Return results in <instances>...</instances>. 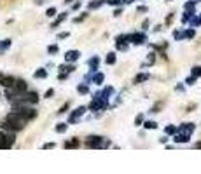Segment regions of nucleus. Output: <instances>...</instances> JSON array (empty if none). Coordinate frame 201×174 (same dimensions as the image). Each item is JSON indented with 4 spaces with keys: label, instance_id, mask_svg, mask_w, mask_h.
Segmentation results:
<instances>
[{
    "label": "nucleus",
    "instance_id": "nucleus-4",
    "mask_svg": "<svg viewBox=\"0 0 201 174\" xmlns=\"http://www.w3.org/2000/svg\"><path fill=\"white\" fill-rule=\"evenodd\" d=\"M108 144H110V141H107L102 136H89V138L86 139V146L88 148H105Z\"/></svg>",
    "mask_w": 201,
    "mask_h": 174
},
{
    "label": "nucleus",
    "instance_id": "nucleus-50",
    "mask_svg": "<svg viewBox=\"0 0 201 174\" xmlns=\"http://www.w3.org/2000/svg\"><path fill=\"white\" fill-rule=\"evenodd\" d=\"M198 21H199V25H201V14H199V17H198Z\"/></svg>",
    "mask_w": 201,
    "mask_h": 174
},
{
    "label": "nucleus",
    "instance_id": "nucleus-21",
    "mask_svg": "<svg viewBox=\"0 0 201 174\" xmlns=\"http://www.w3.org/2000/svg\"><path fill=\"white\" fill-rule=\"evenodd\" d=\"M105 63L107 65H116V54L114 52H108L107 57H105Z\"/></svg>",
    "mask_w": 201,
    "mask_h": 174
},
{
    "label": "nucleus",
    "instance_id": "nucleus-25",
    "mask_svg": "<svg viewBox=\"0 0 201 174\" xmlns=\"http://www.w3.org/2000/svg\"><path fill=\"white\" fill-rule=\"evenodd\" d=\"M77 92H79V94H88V92H89V89H88V85H86V84H80V85H77Z\"/></svg>",
    "mask_w": 201,
    "mask_h": 174
},
{
    "label": "nucleus",
    "instance_id": "nucleus-46",
    "mask_svg": "<svg viewBox=\"0 0 201 174\" xmlns=\"http://www.w3.org/2000/svg\"><path fill=\"white\" fill-rule=\"evenodd\" d=\"M177 91H180V92L184 91V85H182V84H179V85H177Z\"/></svg>",
    "mask_w": 201,
    "mask_h": 174
},
{
    "label": "nucleus",
    "instance_id": "nucleus-5",
    "mask_svg": "<svg viewBox=\"0 0 201 174\" xmlns=\"http://www.w3.org/2000/svg\"><path fill=\"white\" fill-rule=\"evenodd\" d=\"M86 110H88L86 106H79V108H75L74 112L70 113V117H68V124H75V122H79V118L86 113Z\"/></svg>",
    "mask_w": 201,
    "mask_h": 174
},
{
    "label": "nucleus",
    "instance_id": "nucleus-37",
    "mask_svg": "<svg viewBox=\"0 0 201 174\" xmlns=\"http://www.w3.org/2000/svg\"><path fill=\"white\" fill-rule=\"evenodd\" d=\"M63 39H68V31H63V33H58V40H63Z\"/></svg>",
    "mask_w": 201,
    "mask_h": 174
},
{
    "label": "nucleus",
    "instance_id": "nucleus-18",
    "mask_svg": "<svg viewBox=\"0 0 201 174\" xmlns=\"http://www.w3.org/2000/svg\"><path fill=\"white\" fill-rule=\"evenodd\" d=\"M93 84H96V85H100V84H103V73H96L94 71V75H93Z\"/></svg>",
    "mask_w": 201,
    "mask_h": 174
},
{
    "label": "nucleus",
    "instance_id": "nucleus-49",
    "mask_svg": "<svg viewBox=\"0 0 201 174\" xmlns=\"http://www.w3.org/2000/svg\"><path fill=\"white\" fill-rule=\"evenodd\" d=\"M194 148H201V141H199V143H196V144H194Z\"/></svg>",
    "mask_w": 201,
    "mask_h": 174
},
{
    "label": "nucleus",
    "instance_id": "nucleus-52",
    "mask_svg": "<svg viewBox=\"0 0 201 174\" xmlns=\"http://www.w3.org/2000/svg\"><path fill=\"white\" fill-rule=\"evenodd\" d=\"M168 2H170V0H168Z\"/></svg>",
    "mask_w": 201,
    "mask_h": 174
},
{
    "label": "nucleus",
    "instance_id": "nucleus-26",
    "mask_svg": "<svg viewBox=\"0 0 201 174\" xmlns=\"http://www.w3.org/2000/svg\"><path fill=\"white\" fill-rule=\"evenodd\" d=\"M142 124H143V127H145V129H157V124H156V122H152V120L142 122Z\"/></svg>",
    "mask_w": 201,
    "mask_h": 174
},
{
    "label": "nucleus",
    "instance_id": "nucleus-9",
    "mask_svg": "<svg viewBox=\"0 0 201 174\" xmlns=\"http://www.w3.org/2000/svg\"><path fill=\"white\" fill-rule=\"evenodd\" d=\"M79 57H80L79 51H67L65 52V61H67V63H75Z\"/></svg>",
    "mask_w": 201,
    "mask_h": 174
},
{
    "label": "nucleus",
    "instance_id": "nucleus-41",
    "mask_svg": "<svg viewBox=\"0 0 201 174\" xmlns=\"http://www.w3.org/2000/svg\"><path fill=\"white\" fill-rule=\"evenodd\" d=\"M121 14H122V9H116V11H114V16L116 17H119Z\"/></svg>",
    "mask_w": 201,
    "mask_h": 174
},
{
    "label": "nucleus",
    "instance_id": "nucleus-22",
    "mask_svg": "<svg viewBox=\"0 0 201 174\" xmlns=\"http://www.w3.org/2000/svg\"><path fill=\"white\" fill-rule=\"evenodd\" d=\"M165 132H166L168 136H173L175 132H177V126H171V124H170V126H166V127H165Z\"/></svg>",
    "mask_w": 201,
    "mask_h": 174
},
{
    "label": "nucleus",
    "instance_id": "nucleus-23",
    "mask_svg": "<svg viewBox=\"0 0 201 174\" xmlns=\"http://www.w3.org/2000/svg\"><path fill=\"white\" fill-rule=\"evenodd\" d=\"M194 35H196V31H194V28H192V26L184 31V37H185V39H194Z\"/></svg>",
    "mask_w": 201,
    "mask_h": 174
},
{
    "label": "nucleus",
    "instance_id": "nucleus-47",
    "mask_svg": "<svg viewBox=\"0 0 201 174\" xmlns=\"http://www.w3.org/2000/svg\"><path fill=\"white\" fill-rule=\"evenodd\" d=\"M74 0H63V4H72Z\"/></svg>",
    "mask_w": 201,
    "mask_h": 174
},
{
    "label": "nucleus",
    "instance_id": "nucleus-10",
    "mask_svg": "<svg viewBox=\"0 0 201 174\" xmlns=\"http://www.w3.org/2000/svg\"><path fill=\"white\" fill-rule=\"evenodd\" d=\"M189 139H191V136L184 134V132H179V130L173 134V141H175V143H187Z\"/></svg>",
    "mask_w": 201,
    "mask_h": 174
},
{
    "label": "nucleus",
    "instance_id": "nucleus-48",
    "mask_svg": "<svg viewBox=\"0 0 201 174\" xmlns=\"http://www.w3.org/2000/svg\"><path fill=\"white\" fill-rule=\"evenodd\" d=\"M133 0H122V4H131Z\"/></svg>",
    "mask_w": 201,
    "mask_h": 174
},
{
    "label": "nucleus",
    "instance_id": "nucleus-20",
    "mask_svg": "<svg viewBox=\"0 0 201 174\" xmlns=\"http://www.w3.org/2000/svg\"><path fill=\"white\" fill-rule=\"evenodd\" d=\"M145 80H149V73H140L135 77V84H140V82H145Z\"/></svg>",
    "mask_w": 201,
    "mask_h": 174
},
{
    "label": "nucleus",
    "instance_id": "nucleus-12",
    "mask_svg": "<svg viewBox=\"0 0 201 174\" xmlns=\"http://www.w3.org/2000/svg\"><path fill=\"white\" fill-rule=\"evenodd\" d=\"M103 4H105V0H93V2H89L88 9H89V11H94V9H100Z\"/></svg>",
    "mask_w": 201,
    "mask_h": 174
},
{
    "label": "nucleus",
    "instance_id": "nucleus-19",
    "mask_svg": "<svg viewBox=\"0 0 201 174\" xmlns=\"http://www.w3.org/2000/svg\"><path fill=\"white\" fill-rule=\"evenodd\" d=\"M67 129H68V124H65V122H61V124H58V126L54 127V130H56V132H60V134L67 132Z\"/></svg>",
    "mask_w": 201,
    "mask_h": 174
},
{
    "label": "nucleus",
    "instance_id": "nucleus-16",
    "mask_svg": "<svg viewBox=\"0 0 201 174\" xmlns=\"http://www.w3.org/2000/svg\"><path fill=\"white\" fill-rule=\"evenodd\" d=\"M33 77H35V78H47V70H45V68H39L35 73H33Z\"/></svg>",
    "mask_w": 201,
    "mask_h": 174
},
{
    "label": "nucleus",
    "instance_id": "nucleus-13",
    "mask_svg": "<svg viewBox=\"0 0 201 174\" xmlns=\"http://www.w3.org/2000/svg\"><path fill=\"white\" fill-rule=\"evenodd\" d=\"M65 19H67V12H61L58 17H56V19H54V23L51 25V28H56V26H58V25H61V23L65 21Z\"/></svg>",
    "mask_w": 201,
    "mask_h": 174
},
{
    "label": "nucleus",
    "instance_id": "nucleus-39",
    "mask_svg": "<svg viewBox=\"0 0 201 174\" xmlns=\"http://www.w3.org/2000/svg\"><path fill=\"white\" fill-rule=\"evenodd\" d=\"M149 56H151V57H149V59H147V63H149V65H154V59H156V57H154V56H156V54L152 52V54H149Z\"/></svg>",
    "mask_w": 201,
    "mask_h": 174
},
{
    "label": "nucleus",
    "instance_id": "nucleus-42",
    "mask_svg": "<svg viewBox=\"0 0 201 174\" xmlns=\"http://www.w3.org/2000/svg\"><path fill=\"white\" fill-rule=\"evenodd\" d=\"M54 94V89H49V91H45V98H51Z\"/></svg>",
    "mask_w": 201,
    "mask_h": 174
},
{
    "label": "nucleus",
    "instance_id": "nucleus-34",
    "mask_svg": "<svg viewBox=\"0 0 201 174\" xmlns=\"http://www.w3.org/2000/svg\"><path fill=\"white\" fill-rule=\"evenodd\" d=\"M58 51H60L58 45H49V47H47V52H49V54H56Z\"/></svg>",
    "mask_w": 201,
    "mask_h": 174
},
{
    "label": "nucleus",
    "instance_id": "nucleus-38",
    "mask_svg": "<svg viewBox=\"0 0 201 174\" xmlns=\"http://www.w3.org/2000/svg\"><path fill=\"white\" fill-rule=\"evenodd\" d=\"M142 122H143V115H138V117H136V120H135V126H140Z\"/></svg>",
    "mask_w": 201,
    "mask_h": 174
},
{
    "label": "nucleus",
    "instance_id": "nucleus-1",
    "mask_svg": "<svg viewBox=\"0 0 201 174\" xmlns=\"http://www.w3.org/2000/svg\"><path fill=\"white\" fill-rule=\"evenodd\" d=\"M28 124V120L25 117H23L21 113L18 112H11L7 117H5V120L0 124V127L4 130H12V132H18V130H23L25 129V126Z\"/></svg>",
    "mask_w": 201,
    "mask_h": 174
},
{
    "label": "nucleus",
    "instance_id": "nucleus-15",
    "mask_svg": "<svg viewBox=\"0 0 201 174\" xmlns=\"http://www.w3.org/2000/svg\"><path fill=\"white\" fill-rule=\"evenodd\" d=\"M11 39H5V40H0V52H4V51H7V49L11 47Z\"/></svg>",
    "mask_w": 201,
    "mask_h": 174
},
{
    "label": "nucleus",
    "instance_id": "nucleus-33",
    "mask_svg": "<svg viewBox=\"0 0 201 174\" xmlns=\"http://www.w3.org/2000/svg\"><path fill=\"white\" fill-rule=\"evenodd\" d=\"M116 49H117V51H126V49H128V44H119V42H116Z\"/></svg>",
    "mask_w": 201,
    "mask_h": 174
},
{
    "label": "nucleus",
    "instance_id": "nucleus-7",
    "mask_svg": "<svg viewBox=\"0 0 201 174\" xmlns=\"http://www.w3.org/2000/svg\"><path fill=\"white\" fill-rule=\"evenodd\" d=\"M14 80H16V78H14V77H11V75H4V73H0V85H2V87H5V89L12 85V84H14Z\"/></svg>",
    "mask_w": 201,
    "mask_h": 174
},
{
    "label": "nucleus",
    "instance_id": "nucleus-31",
    "mask_svg": "<svg viewBox=\"0 0 201 174\" xmlns=\"http://www.w3.org/2000/svg\"><path fill=\"white\" fill-rule=\"evenodd\" d=\"M194 5H196V2H194V0H191V2H185V5H184V7H185V11H194Z\"/></svg>",
    "mask_w": 201,
    "mask_h": 174
},
{
    "label": "nucleus",
    "instance_id": "nucleus-51",
    "mask_svg": "<svg viewBox=\"0 0 201 174\" xmlns=\"http://www.w3.org/2000/svg\"><path fill=\"white\" fill-rule=\"evenodd\" d=\"M194 2H201V0H194Z\"/></svg>",
    "mask_w": 201,
    "mask_h": 174
},
{
    "label": "nucleus",
    "instance_id": "nucleus-24",
    "mask_svg": "<svg viewBox=\"0 0 201 174\" xmlns=\"http://www.w3.org/2000/svg\"><path fill=\"white\" fill-rule=\"evenodd\" d=\"M74 70H75L74 65H61L60 66V71H67V73H70V71H74Z\"/></svg>",
    "mask_w": 201,
    "mask_h": 174
},
{
    "label": "nucleus",
    "instance_id": "nucleus-36",
    "mask_svg": "<svg viewBox=\"0 0 201 174\" xmlns=\"http://www.w3.org/2000/svg\"><path fill=\"white\" fill-rule=\"evenodd\" d=\"M68 108H70V104H68V103H67V104H65V106H61V108H60V112H58V115H61V113H65V112H67V110H68Z\"/></svg>",
    "mask_w": 201,
    "mask_h": 174
},
{
    "label": "nucleus",
    "instance_id": "nucleus-3",
    "mask_svg": "<svg viewBox=\"0 0 201 174\" xmlns=\"http://www.w3.org/2000/svg\"><path fill=\"white\" fill-rule=\"evenodd\" d=\"M14 139H16V136H14L12 130H0V150H9L11 146L14 144Z\"/></svg>",
    "mask_w": 201,
    "mask_h": 174
},
{
    "label": "nucleus",
    "instance_id": "nucleus-40",
    "mask_svg": "<svg viewBox=\"0 0 201 174\" xmlns=\"http://www.w3.org/2000/svg\"><path fill=\"white\" fill-rule=\"evenodd\" d=\"M80 5H82L80 2H75V4L72 5V9H74V11H79V9H80Z\"/></svg>",
    "mask_w": 201,
    "mask_h": 174
},
{
    "label": "nucleus",
    "instance_id": "nucleus-2",
    "mask_svg": "<svg viewBox=\"0 0 201 174\" xmlns=\"http://www.w3.org/2000/svg\"><path fill=\"white\" fill-rule=\"evenodd\" d=\"M107 106H108V99L103 98L102 92H96V94L93 96V101L89 103L88 108H89L91 112H102V110H105Z\"/></svg>",
    "mask_w": 201,
    "mask_h": 174
},
{
    "label": "nucleus",
    "instance_id": "nucleus-28",
    "mask_svg": "<svg viewBox=\"0 0 201 174\" xmlns=\"http://www.w3.org/2000/svg\"><path fill=\"white\" fill-rule=\"evenodd\" d=\"M191 73H192V77H201V66H194V68L191 70Z\"/></svg>",
    "mask_w": 201,
    "mask_h": 174
},
{
    "label": "nucleus",
    "instance_id": "nucleus-43",
    "mask_svg": "<svg viewBox=\"0 0 201 174\" xmlns=\"http://www.w3.org/2000/svg\"><path fill=\"white\" fill-rule=\"evenodd\" d=\"M136 11H138V12H147L149 9H147V7H143V5H140V7L136 9Z\"/></svg>",
    "mask_w": 201,
    "mask_h": 174
},
{
    "label": "nucleus",
    "instance_id": "nucleus-27",
    "mask_svg": "<svg viewBox=\"0 0 201 174\" xmlns=\"http://www.w3.org/2000/svg\"><path fill=\"white\" fill-rule=\"evenodd\" d=\"M192 14H196V12H194V11H185V12H184V16H182V21L184 23H189V19H191Z\"/></svg>",
    "mask_w": 201,
    "mask_h": 174
},
{
    "label": "nucleus",
    "instance_id": "nucleus-30",
    "mask_svg": "<svg viewBox=\"0 0 201 174\" xmlns=\"http://www.w3.org/2000/svg\"><path fill=\"white\" fill-rule=\"evenodd\" d=\"M173 37L177 40H184V39H185V37H184V31H180V30H175L173 31Z\"/></svg>",
    "mask_w": 201,
    "mask_h": 174
},
{
    "label": "nucleus",
    "instance_id": "nucleus-17",
    "mask_svg": "<svg viewBox=\"0 0 201 174\" xmlns=\"http://www.w3.org/2000/svg\"><path fill=\"white\" fill-rule=\"evenodd\" d=\"M112 94H114V87H112V85H107V87L102 91V96H103V98H107V99L110 98Z\"/></svg>",
    "mask_w": 201,
    "mask_h": 174
},
{
    "label": "nucleus",
    "instance_id": "nucleus-45",
    "mask_svg": "<svg viewBox=\"0 0 201 174\" xmlns=\"http://www.w3.org/2000/svg\"><path fill=\"white\" fill-rule=\"evenodd\" d=\"M44 148H54V143H45Z\"/></svg>",
    "mask_w": 201,
    "mask_h": 174
},
{
    "label": "nucleus",
    "instance_id": "nucleus-44",
    "mask_svg": "<svg viewBox=\"0 0 201 174\" xmlns=\"http://www.w3.org/2000/svg\"><path fill=\"white\" fill-rule=\"evenodd\" d=\"M143 30H149V19H145V21H143Z\"/></svg>",
    "mask_w": 201,
    "mask_h": 174
},
{
    "label": "nucleus",
    "instance_id": "nucleus-32",
    "mask_svg": "<svg viewBox=\"0 0 201 174\" xmlns=\"http://www.w3.org/2000/svg\"><path fill=\"white\" fill-rule=\"evenodd\" d=\"M108 5H114V7H117V5H122V0H105Z\"/></svg>",
    "mask_w": 201,
    "mask_h": 174
},
{
    "label": "nucleus",
    "instance_id": "nucleus-35",
    "mask_svg": "<svg viewBox=\"0 0 201 174\" xmlns=\"http://www.w3.org/2000/svg\"><path fill=\"white\" fill-rule=\"evenodd\" d=\"M194 82H196V77H192V75H191V77H187V78H185V84H187V85H192Z\"/></svg>",
    "mask_w": 201,
    "mask_h": 174
},
{
    "label": "nucleus",
    "instance_id": "nucleus-29",
    "mask_svg": "<svg viewBox=\"0 0 201 174\" xmlns=\"http://www.w3.org/2000/svg\"><path fill=\"white\" fill-rule=\"evenodd\" d=\"M45 16H47V17H54V16H56V7H49L47 11H45Z\"/></svg>",
    "mask_w": 201,
    "mask_h": 174
},
{
    "label": "nucleus",
    "instance_id": "nucleus-11",
    "mask_svg": "<svg viewBox=\"0 0 201 174\" xmlns=\"http://www.w3.org/2000/svg\"><path fill=\"white\" fill-rule=\"evenodd\" d=\"M63 146L67 148V150H68V148H79L80 143H79V139H77V138H72L70 141H67V143L63 144Z\"/></svg>",
    "mask_w": 201,
    "mask_h": 174
},
{
    "label": "nucleus",
    "instance_id": "nucleus-8",
    "mask_svg": "<svg viewBox=\"0 0 201 174\" xmlns=\"http://www.w3.org/2000/svg\"><path fill=\"white\" fill-rule=\"evenodd\" d=\"M194 129H196V126H194L192 122H191V124L187 122V124H182L180 127H177V130H179V132H184V134H189V136L194 132Z\"/></svg>",
    "mask_w": 201,
    "mask_h": 174
},
{
    "label": "nucleus",
    "instance_id": "nucleus-14",
    "mask_svg": "<svg viewBox=\"0 0 201 174\" xmlns=\"http://www.w3.org/2000/svg\"><path fill=\"white\" fill-rule=\"evenodd\" d=\"M98 63H100V57L98 56H93L89 61H88V65H89L91 70H98Z\"/></svg>",
    "mask_w": 201,
    "mask_h": 174
},
{
    "label": "nucleus",
    "instance_id": "nucleus-6",
    "mask_svg": "<svg viewBox=\"0 0 201 174\" xmlns=\"http://www.w3.org/2000/svg\"><path fill=\"white\" fill-rule=\"evenodd\" d=\"M128 42L135 44V45H142L145 42V33H130L128 35Z\"/></svg>",
    "mask_w": 201,
    "mask_h": 174
}]
</instances>
